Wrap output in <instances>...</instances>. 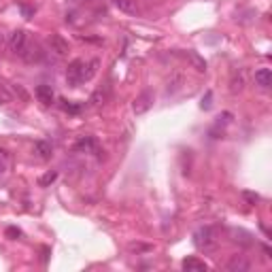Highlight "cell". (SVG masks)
I'll use <instances>...</instances> for the list:
<instances>
[{"label":"cell","mask_w":272,"mask_h":272,"mask_svg":"<svg viewBox=\"0 0 272 272\" xmlns=\"http://www.w3.org/2000/svg\"><path fill=\"white\" fill-rule=\"evenodd\" d=\"M194 243H196V247L200 251H213L217 247V232H215V228H208V226L200 228L194 234Z\"/></svg>","instance_id":"6da1fadb"},{"label":"cell","mask_w":272,"mask_h":272,"mask_svg":"<svg viewBox=\"0 0 272 272\" xmlns=\"http://www.w3.org/2000/svg\"><path fill=\"white\" fill-rule=\"evenodd\" d=\"M85 81V60H73L66 68V83L70 87H79Z\"/></svg>","instance_id":"7a4b0ae2"},{"label":"cell","mask_w":272,"mask_h":272,"mask_svg":"<svg viewBox=\"0 0 272 272\" xmlns=\"http://www.w3.org/2000/svg\"><path fill=\"white\" fill-rule=\"evenodd\" d=\"M28 45H30V36L26 30H15L11 38H9V49H11V53L17 58H24Z\"/></svg>","instance_id":"3957f363"},{"label":"cell","mask_w":272,"mask_h":272,"mask_svg":"<svg viewBox=\"0 0 272 272\" xmlns=\"http://www.w3.org/2000/svg\"><path fill=\"white\" fill-rule=\"evenodd\" d=\"M75 151L77 153H96L100 157V147H98V140L94 136H81L75 143Z\"/></svg>","instance_id":"277c9868"},{"label":"cell","mask_w":272,"mask_h":272,"mask_svg":"<svg viewBox=\"0 0 272 272\" xmlns=\"http://www.w3.org/2000/svg\"><path fill=\"white\" fill-rule=\"evenodd\" d=\"M151 106H153V94H151V92H143L140 96H136V100L132 102V111L136 115L147 113Z\"/></svg>","instance_id":"5b68a950"},{"label":"cell","mask_w":272,"mask_h":272,"mask_svg":"<svg viewBox=\"0 0 272 272\" xmlns=\"http://www.w3.org/2000/svg\"><path fill=\"white\" fill-rule=\"evenodd\" d=\"M22 60H24V62H28V64L41 62V60H43V51H41V47H38V43L30 41V45H28V49H26V53H24Z\"/></svg>","instance_id":"8992f818"},{"label":"cell","mask_w":272,"mask_h":272,"mask_svg":"<svg viewBox=\"0 0 272 272\" xmlns=\"http://www.w3.org/2000/svg\"><path fill=\"white\" fill-rule=\"evenodd\" d=\"M181 268H183L185 272H206V270H208V266L204 264L202 259H198V257H187V259H183Z\"/></svg>","instance_id":"52a82bcc"},{"label":"cell","mask_w":272,"mask_h":272,"mask_svg":"<svg viewBox=\"0 0 272 272\" xmlns=\"http://www.w3.org/2000/svg\"><path fill=\"white\" fill-rule=\"evenodd\" d=\"M49 45H51V51H56L58 56H66L68 53V43L60 34H51V36H49Z\"/></svg>","instance_id":"ba28073f"},{"label":"cell","mask_w":272,"mask_h":272,"mask_svg":"<svg viewBox=\"0 0 272 272\" xmlns=\"http://www.w3.org/2000/svg\"><path fill=\"white\" fill-rule=\"evenodd\" d=\"M51 151H53V147L49 145L47 140H38V143L34 145L32 153H34V157H38V159H43V162H45V159L51 157Z\"/></svg>","instance_id":"9c48e42d"},{"label":"cell","mask_w":272,"mask_h":272,"mask_svg":"<svg viewBox=\"0 0 272 272\" xmlns=\"http://www.w3.org/2000/svg\"><path fill=\"white\" fill-rule=\"evenodd\" d=\"M251 268V264L243 257V255H234L228 261V270L230 272H247Z\"/></svg>","instance_id":"30bf717a"},{"label":"cell","mask_w":272,"mask_h":272,"mask_svg":"<svg viewBox=\"0 0 272 272\" xmlns=\"http://www.w3.org/2000/svg\"><path fill=\"white\" fill-rule=\"evenodd\" d=\"M34 94L38 98V102H43V106H49V104L53 102V89L49 87V85H38Z\"/></svg>","instance_id":"8fae6325"},{"label":"cell","mask_w":272,"mask_h":272,"mask_svg":"<svg viewBox=\"0 0 272 272\" xmlns=\"http://www.w3.org/2000/svg\"><path fill=\"white\" fill-rule=\"evenodd\" d=\"M253 79H255V85L268 89L270 83H272V73H270V68H259V70H255V77H253Z\"/></svg>","instance_id":"7c38bea8"},{"label":"cell","mask_w":272,"mask_h":272,"mask_svg":"<svg viewBox=\"0 0 272 272\" xmlns=\"http://www.w3.org/2000/svg\"><path fill=\"white\" fill-rule=\"evenodd\" d=\"M113 7H117L122 13H128V15H134L136 13V3L134 0H111Z\"/></svg>","instance_id":"4fadbf2b"},{"label":"cell","mask_w":272,"mask_h":272,"mask_svg":"<svg viewBox=\"0 0 272 272\" xmlns=\"http://www.w3.org/2000/svg\"><path fill=\"white\" fill-rule=\"evenodd\" d=\"M183 58H185V60H189V62L194 64V68H196V70H200V73H204V70H206V62H204V60L200 58L198 53H194V51H185V53H183Z\"/></svg>","instance_id":"5bb4252c"},{"label":"cell","mask_w":272,"mask_h":272,"mask_svg":"<svg viewBox=\"0 0 272 272\" xmlns=\"http://www.w3.org/2000/svg\"><path fill=\"white\" fill-rule=\"evenodd\" d=\"M181 85H183V75H179V73H175L173 77L168 79V85H166V92L168 94H175L177 89H181Z\"/></svg>","instance_id":"9a60e30c"},{"label":"cell","mask_w":272,"mask_h":272,"mask_svg":"<svg viewBox=\"0 0 272 272\" xmlns=\"http://www.w3.org/2000/svg\"><path fill=\"white\" fill-rule=\"evenodd\" d=\"M243 87H245V79H243V73L232 77V83H230V89H232V94H238V92H240V89H243Z\"/></svg>","instance_id":"2e32d148"},{"label":"cell","mask_w":272,"mask_h":272,"mask_svg":"<svg viewBox=\"0 0 272 272\" xmlns=\"http://www.w3.org/2000/svg\"><path fill=\"white\" fill-rule=\"evenodd\" d=\"M13 100V92L5 83H0V104H9Z\"/></svg>","instance_id":"e0dca14e"},{"label":"cell","mask_w":272,"mask_h":272,"mask_svg":"<svg viewBox=\"0 0 272 272\" xmlns=\"http://www.w3.org/2000/svg\"><path fill=\"white\" fill-rule=\"evenodd\" d=\"M56 179H58V173H56V170H49L45 177H41V181H38V183H41V187H45V185H49V183H53Z\"/></svg>","instance_id":"ac0fdd59"},{"label":"cell","mask_w":272,"mask_h":272,"mask_svg":"<svg viewBox=\"0 0 272 272\" xmlns=\"http://www.w3.org/2000/svg\"><path fill=\"white\" fill-rule=\"evenodd\" d=\"M62 108L68 111V113H79V106L77 104H68L66 100H62Z\"/></svg>","instance_id":"d6986e66"},{"label":"cell","mask_w":272,"mask_h":272,"mask_svg":"<svg viewBox=\"0 0 272 272\" xmlns=\"http://www.w3.org/2000/svg\"><path fill=\"white\" fill-rule=\"evenodd\" d=\"M7 236L15 240V238H19V236H22V232H19L17 228H7Z\"/></svg>","instance_id":"ffe728a7"},{"label":"cell","mask_w":272,"mask_h":272,"mask_svg":"<svg viewBox=\"0 0 272 272\" xmlns=\"http://www.w3.org/2000/svg\"><path fill=\"white\" fill-rule=\"evenodd\" d=\"M210 98H213V94L206 92V98H202V108H208L210 106Z\"/></svg>","instance_id":"44dd1931"},{"label":"cell","mask_w":272,"mask_h":272,"mask_svg":"<svg viewBox=\"0 0 272 272\" xmlns=\"http://www.w3.org/2000/svg\"><path fill=\"white\" fill-rule=\"evenodd\" d=\"M5 43H7V38H5V34H3V32H0V47H3Z\"/></svg>","instance_id":"7402d4cb"},{"label":"cell","mask_w":272,"mask_h":272,"mask_svg":"<svg viewBox=\"0 0 272 272\" xmlns=\"http://www.w3.org/2000/svg\"><path fill=\"white\" fill-rule=\"evenodd\" d=\"M5 173V164H0V175H3Z\"/></svg>","instance_id":"603a6c76"}]
</instances>
